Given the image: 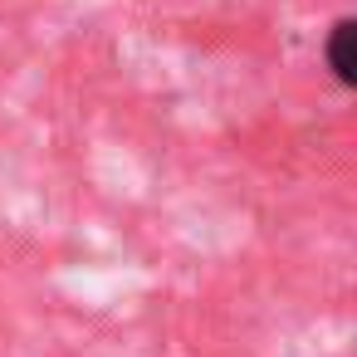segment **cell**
<instances>
[{
	"label": "cell",
	"instance_id": "6da1fadb",
	"mask_svg": "<svg viewBox=\"0 0 357 357\" xmlns=\"http://www.w3.org/2000/svg\"><path fill=\"white\" fill-rule=\"evenodd\" d=\"M352 40H357V20L342 15V20L328 30V45H323L328 69H333V79H337L342 89H357V50H352Z\"/></svg>",
	"mask_w": 357,
	"mask_h": 357
}]
</instances>
